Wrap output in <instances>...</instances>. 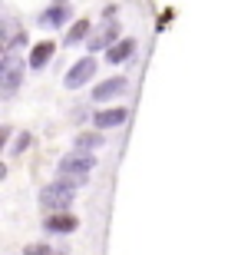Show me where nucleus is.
<instances>
[{"instance_id":"obj_7","label":"nucleus","mask_w":241,"mask_h":255,"mask_svg":"<svg viewBox=\"0 0 241 255\" xmlns=\"http://www.w3.org/2000/svg\"><path fill=\"white\" fill-rule=\"evenodd\" d=\"M126 86H129V80H126V76H109L106 83H99L93 90V100H96V103H106V100H112V96L126 93Z\"/></svg>"},{"instance_id":"obj_14","label":"nucleus","mask_w":241,"mask_h":255,"mask_svg":"<svg viewBox=\"0 0 241 255\" xmlns=\"http://www.w3.org/2000/svg\"><path fill=\"white\" fill-rule=\"evenodd\" d=\"M23 255H63V252H53L50 246H43V242H33V246H27V252Z\"/></svg>"},{"instance_id":"obj_12","label":"nucleus","mask_w":241,"mask_h":255,"mask_svg":"<svg viewBox=\"0 0 241 255\" xmlns=\"http://www.w3.org/2000/svg\"><path fill=\"white\" fill-rule=\"evenodd\" d=\"M89 33V20H76L73 27H70V33H66V40H63V47H76L80 40Z\"/></svg>"},{"instance_id":"obj_1","label":"nucleus","mask_w":241,"mask_h":255,"mask_svg":"<svg viewBox=\"0 0 241 255\" xmlns=\"http://www.w3.org/2000/svg\"><path fill=\"white\" fill-rule=\"evenodd\" d=\"M93 169H96V156H93V152H86V149L66 152L63 159H60V166H56V172H60L66 182H73V186H86Z\"/></svg>"},{"instance_id":"obj_11","label":"nucleus","mask_w":241,"mask_h":255,"mask_svg":"<svg viewBox=\"0 0 241 255\" xmlns=\"http://www.w3.org/2000/svg\"><path fill=\"white\" fill-rule=\"evenodd\" d=\"M50 60H53V43H50V40H43V43H37V47H33V53H30V70H43Z\"/></svg>"},{"instance_id":"obj_6","label":"nucleus","mask_w":241,"mask_h":255,"mask_svg":"<svg viewBox=\"0 0 241 255\" xmlns=\"http://www.w3.org/2000/svg\"><path fill=\"white\" fill-rule=\"evenodd\" d=\"M43 229H47V232H56V236H66V232L80 229V219H76L73 212H50Z\"/></svg>"},{"instance_id":"obj_8","label":"nucleus","mask_w":241,"mask_h":255,"mask_svg":"<svg viewBox=\"0 0 241 255\" xmlns=\"http://www.w3.org/2000/svg\"><path fill=\"white\" fill-rule=\"evenodd\" d=\"M129 120V110L126 106H112V110H99V113L93 116V123L99 126V129H116V126H122Z\"/></svg>"},{"instance_id":"obj_13","label":"nucleus","mask_w":241,"mask_h":255,"mask_svg":"<svg viewBox=\"0 0 241 255\" xmlns=\"http://www.w3.org/2000/svg\"><path fill=\"white\" fill-rule=\"evenodd\" d=\"M99 146H102V136H99V132H80V136H76V149L93 152V149H99Z\"/></svg>"},{"instance_id":"obj_2","label":"nucleus","mask_w":241,"mask_h":255,"mask_svg":"<svg viewBox=\"0 0 241 255\" xmlns=\"http://www.w3.org/2000/svg\"><path fill=\"white\" fill-rule=\"evenodd\" d=\"M73 189H76V186H73V182H66V179L50 182V186L40 189V206L47 209V212H63V209H70V202H73V196H76Z\"/></svg>"},{"instance_id":"obj_3","label":"nucleus","mask_w":241,"mask_h":255,"mask_svg":"<svg viewBox=\"0 0 241 255\" xmlns=\"http://www.w3.org/2000/svg\"><path fill=\"white\" fill-rule=\"evenodd\" d=\"M23 70H27V63L20 57H13V53L3 57V66H0V90H3V100H13V96H17Z\"/></svg>"},{"instance_id":"obj_9","label":"nucleus","mask_w":241,"mask_h":255,"mask_svg":"<svg viewBox=\"0 0 241 255\" xmlns=\"http://www.w3.org/2000/svg\"><path fill=\"white\" fill-rule=\"evenodd\" d=\"M66 20H70V7L66 3H56V7L40 13V27H63Z\"/></svg>"},{"instance_id":"obj_4","label":"nucleus","mask_w":241,"mask_h":255,"mask_svg":"<svg viewBox=\"0 0 241 255\" xmlns=\"http://www.w3.org/2000/svg\"><path fill=\"white\" fill-rule=\"evenodd\" d=\"M93 76H96V60L93 57H83L80 63L70 66V73H66V86H70V90H80V86L89 83Z\"/></svg>"},{"instance_id":"obj_15","label":"nucleus","mask_w":241,"mask_h":255,"mask_svg":"<svg viewBox=\"0 0 241 255\" xmlns=\"http://www.w3.org/2000/svg\"><path fill=\"white\" fill-rule=\"evenodd\" d=\"M30 142H33V136H30V132H20V136H17V142H13V149H10V152H13V156H20V152L27 149Z\"/></svg>"},{"instance_id":"obj_10","label":"nucleus","mask_w":241,"mask_h":255,"mask_svg":"<svg viewBox=\"0 0 241 255\" xmlns=\"http://www.w3.org/2000/svg\"><path fill=\"white\" fill-rule=\"evenodd\" d=\"M132 53H136V40H119V43H112V47L106 50V60H109V63H122V60H129Z\"/></svg>"},{"instance_id":"obj_5","label":"nucleus","mask_w":241,"mask_h":255,"mask_svg":"<svg viewBox=\"0 0 241 255\" xmlns=\"http://www.w3.org/2000/svg\"><path fill=\"white\" fill-rule=\"evenodd\" d=\"M116 37H119V20H102V27L96 30L93 37H89V43H86V47L89 50H106V47H112V43H116Z\"/></svg>"}]
</instances>
